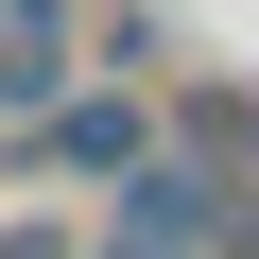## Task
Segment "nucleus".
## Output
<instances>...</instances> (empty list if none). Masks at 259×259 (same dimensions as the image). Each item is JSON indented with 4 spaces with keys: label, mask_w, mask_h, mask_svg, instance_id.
I'll use <instances>...</instances> for the list:
<instances>
[{
    "label": "nucleus",
    "mask_w": 259,
    "mask_h": 259,
    "mask_svg": "<svg viewBox=\"0 0 259 259\" xmlns=\"http://www.w3.org/2000/svg\"><path fill=\"white\" fill-rule=\"evenodd\" d=\"M104 242H121V259H242V242H259V207H242L207 156H173V121H156V156L104 190Z\"/></svg>",
    "instance_id": "f257e3e1"
},
{
    "label": "nucleus",
    "mask_w": 259,
    "mask_h": 259,
    "mask_svg": "<svg viewBox=\"0 0 259 259\" xmlns=\"http://www.w3.org/2000/svg\"><path fill=\"white\" fill-rule=\"evenodd\" d=\"M0 156H18V173H69V190H121V173L156 156V87H139V69H87L69 104L0 121Z\"/></svg>",
    "instance_id": "f03ea898"
},
{
    "label": "nucleus",
    "mask_w": 259,
    "mask_h": 259,
    "mask_svg": "<svg viewBox=\"0 0 259 259\" xmlns=\"http://www.w3.org/2000/svg\"><path fill=\"white\" fill-rule=\"evenodd\" d=\"M87 87V0H0V121Z\"/></svg>",
    "instance_id": "7ed1b4c3"
},
{
    "label": "nucleus",
    "mask_w": 259,
    "mask_h": 259,
    "mask_svg": "<svg viewBox=\"0 0 259 259\" xmlns=\"http://www.w3.org/2000/svg\"><path fill=\"white\" fill-rule=\"evenodd\" d=\"M104 225H69V207H18V225H0V259H87Z\"/></svg>",
    "instance_id": "20e7f679"
}]
</instances>
